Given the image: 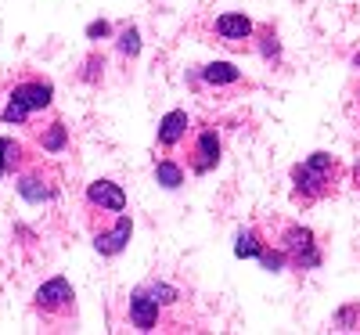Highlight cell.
<instances>
[{
	"instance_id": "cell-1",
	"label": "cell",
	"mask_w": 360,
	"mask_h": 335,
	"mask_svg": "<svg viewBox=\"0 0 360 335\" xmlns=\"http://www.w3.org/2000/svg\"><path fill=\"white\" fill-rule=\"evenodd\" d=\"M335 177H339V163L328 156V151H314L307 163H299L292 170L295 180V206H314L317 198H324L328 191L335 188Z\"/></svg>"
},
{
	"instance_id": "cell-2",
	"label": "cell",
	"mask_w": 360,
	"mask_h": 335,
	"mask_svg": "<svg viewBox=\"0 0 360 335\" xmlns=\"http://www.w3.org/2000/svg\"><path fill=\"white\" fill-rule=\"evenodd\" d=\"M281 249L288 253V263L299 267V270L321 267V249H317V241H314V231H310V227H285Z\"/></svg>"
},
{
	"instance_id": "cell-3",
	"label": "cell",
	"mask_w": 360,
	"mask_h": 335,
	"mask_svg": "<svg viewBox=\"0 0 360 335\" xmlns=\"http://www.w3.org/2000/svg\"><path fill=\"white\" fill-rule=\"evenodd\" d=\"M37 307L44 314H65V310H72V289H69V282L65 278H51L37 292Z\"/></svg>"
},
{
	"instance_id": "cell-4",
	"label": "cell",
	"mask_w": 360,
	"mask_h": 335,
	"mask_svg": "<svg viewBox=\"0 0 360 335\" xmlns=\"http://www.w3.org/2000/svg\"><path fill=\"white\" fill-rule=\"evenodd\" d=\"M220 163V137L217 130H198V141H195V151H191V170L195 173H209L217 170Z\"/></svg>"
},
{
	"instance_id": "cell-5",
	"label": "cell",
	"mask_w": 360,
	"mask_h": 335,
	"mask_svg": "<svg viewBox=\"0 0 360 335\" xmlns=\"http://www.w3.org/2000/svg\"><path fill=\"white\" fill-rule=\"evenodd\" d=\"M130 321H134V328H141V331H152V328L159 324V299L148 292V289H137V292L130 296Z\"/></svg>"
},
{
	"instance_id": "cell-6",
	"label": "cell",
	"mask_w": 360,
	"mask_h": 335,
	"mask_svg": "<svg viewBox=\"0 0 360 335\" xmlns=\"http://www.w3.org/2000/svg\"><path fill=\"white\" fill-rule=\"evenodd\" d=\"M86 202L98 206V209H108V213H123V209H127L123 188L112 184V180H94V184L86 188Z\"/></svg>"
},
{
	"instance_id": "cell-7",
	"label": "cell",
	"mask_w": 360,
	"mask_h": 335,
	"mask_svg": "<svg viewBox=\"0 0 360 335\" xmlns=\"http://www.w3.org/2000/svg\"><path fill=\"white\" fill-rule=\"evenodd\" d=\"M130 234H134V224H130V217H119L112 231H98L94 246H98V253H101V256H119V253L127 249Z\"/></svg>"
},
{
	"instance_id": "cell-8",
	"label": "cell",
	"mask_w": 360,
	"mask_h": 335,
	"mask_svg": "<svg viewBox=\"0 0 360 335\" xmlns=\"http://www.w3.org/2000/svg\"><path fill=\"white\" fill-rule=\"evenodd\" d=\"M11 98H15V101H22L29 112H40V108H47V105H51L54 87H51V83H44V80H33V83L15 87V90H11Z\"/></svg>"
},
{
	"instance_id": "cell-9",
	"label": "cell",
	"mask_w": 360,
	"mask_h": 335,
	"mask_svg": "<svg viewBox=\"0 0 360 335\" xmlns=\"http://www.w3.org/2000/svg\"><path fill=\"white\" fill-rule=\"evenodd\" d=\"M188 112H180V108H173V112H166L162 115V123H159V144L162 148H176L180 141L188 137Z\"/></svg>"
},
{
	"instance_id": "cell-10",
	"label": "cell",
	"mask_w": 360,
	"mask_h": 335,
	"mask_svg": "<svg viewBox=\"0 0 360 335\" xmlns=\"http://www.w3.org/2000/svg\"><path fill=\"white\" fill-rule=\"evenodd\" d=\"M217 33H220L224 40H249V37L256 33V25H252V18L242 15V11H227V15L217 18Z\"/></svg>"
},
{
	"instance_id": "cell-11",
	"label": "cell",
	"mask_w": 360,
	"mask_h": 335,
	"mask_svg": "<svg viewBox=\"0 0 360 335\" xmlns=\"http://www.w3.org/2000/svg\"><path fill=\"white\" fill-rule=\"evenodd\" d=\"M18 195H22L25 202H47V198L54 195V188L44 184L40 173H25V177L18 180Z\"/></svg>"
},
{
	"instance_id": "cell-12",
	"label": "cell",
	"mask_w": 360,
	"mask_h": 335,
	"mask_svg": "<svg viewBox=\"0 0 360 335\" xmlns=\"http://www.w3.org/2000/svg\"><path fill=\"white\" fill-rule=\"evenodd\" d=\"M202 80L213 83V87H231V83L242 80V69H234L231 62H213V65L202 69Z\"/></svg>"
},
{
	"instance_id": "cell-13",
	"label": "cell",
	"mask_w": 360,
	"mask_h": 335,
	"mask_svg": "<svg viewBox=\"0 0 360 335\" xmlns=\"http://www.w3.org/2000/svg\"><path fill=\"white\" fill-rule=\"evenodd\" d=\"M259 253H263V238H259L256 227H249V231L238 234V241H234V256H238V260H256Z\"/></svg>"
},
{
	"instance_id": "cell-14",
	"label": "cell",
	"mask_w": 360,
	"mask_h": 335,
	"mask_svg": "<svg viewBox=\"0 0 360 335\" xmlns=\"http://www.w3.org/2000/svg\"><path fill=\"white\" fill-rule=\"evenodd\" d=\"M155 180H159L166 191H173V188L184 184V170H180L173 159H159V166H155Z\"/></svg>"
},
{
	"instance_id": "cell-15",
	"label": "cell",
	"mask_w": 360,
	"mask_h": 335,
	"mask_svg": "<svg viewBox=\"0 0 360 335\" xmlns=\"http://www.w3.org/2000/svg\"><path fill=\"white\" fill-rule=\"evenodd\" d=\"M22 159V144L11 141V137H0V177H8Z\"/></svg>"
},
{
	"instance_id": "cell-16",
	"label": "cell",
	"mask_w": 360,
	"mask_h": 335,
	"mask_svg": "<svg viewBox=\"0 0 360 335\" xmlns=\"http://www.w3.org/2000/svg\"><path fill=\"white\" fill-rule=\"evenodd\" d=\"M256 260H259L263 270H281V267L288 263V253H285V249H266V246H263V253H259Z\"/></svg>"
},
{
	"instance_id": "cell-17",
	"label": "cell",
	"mask_w": 360,
	"mask_h": 335,
	"mask_svg": "<svg viewBox=\"0 0 360 335\" xmlns=\"http://www.w3.org/2000/svg\"><path fill=\"white\" fill-rule=\"evenodd\" d=\"M119 51L130 54V58H137V54H141V33H137L134 25H127L123 33H119Z\"/></svg>"
},
{
	"instance_id": "cell-18",
	"label": "cell",
	"mask_w": 360,
	"mask_h": 335,
	"mask_svg": "<svg viewBox=\"0 0 360 335\" xmlns=\"http://www.w3.org/2000/svg\"><path fill=\"white\" fill-rule=\"evenodd\" d=\"M25 115H29V108H25L22 101H15V98L4 105V112H0V119H4V123H15V127L25 123Z\"/></svg>"
},
{
	"instance_id": "cell-19",
	"label": "cell",
	"mask_w": 360,
	"mask_h": 335,
	"mask_svg": "<svg viewBox=\"0 0 360 335\" xmlns=\"http://www.w3.org/2000/svg\"><path fill=\"white\" fill-rule=\"evenodd\" d=\"M40 141H44V148H47V151H62V148H65V127H62V123H54Z\"/></svg>"
},
{
	"instance_id": "cell-20",
	"label": "cell",
	"mask_w": 360,
	"mask_h": 335,
	"mask_svg": "<svg viewBox=\"0 0 360 335\" xmlns=\"http://www.w3.org/2000/svg\"><path fill=\"white\" fill-rule=\"evenodd\" d=\"M263 58L266 62H278V54H281V47H278V37H274V29H263Z\"/></svg>"
},
{
	"instance_id": "cell-21",
	"label": "cell",
	"mask_w": 360,
	"mask_h": 335,
	"mask_svg": "<svg viewBox=\"0 0 360 335\" xmlns=\"http://www.w3.org/2000/svg\"><path fill=\"white\" fill-rule=\"evenodd\" d=\"M148 292H152L159 303H176V289H169V285H152Z\"/></svg>"
},
{
	"instance_id": "cell-22",
	"label": "cell",
	"mask_w": 360,
	"mask_h": 335,
	"mask_svg": "<svg viewBox=\"0 0 360 335\" xmlns=\"http://www.w3.org/2000/svg\"><path fill=\"white\" fill-rule=\"evenodd\" d=\"M108 33H112V25H108V22H90V25H86V37H90V40L108 37Z\"/></svg>"
},
{
	"instance_id": "cell-23",
	"label": "cell",
	"mask_w": 360,
	"mask_h": 335,
	"mask_svg": "<svg viewBox=\"0 0 360 335\" xmlns=\"http://www.w3.org/2000/svg\"><path fill=\"white\" fill-rule=\"evenodd\" d=\"M353 180H356V188H360V163L353 166Z\"/></svg>"
}]
</instances>
